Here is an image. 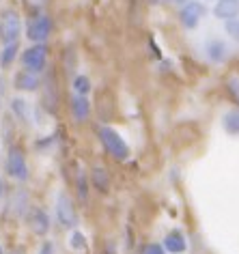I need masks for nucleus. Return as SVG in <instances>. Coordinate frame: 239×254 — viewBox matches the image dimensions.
Segmentation results:
<instances>
[{"label":"nucleus","mask_w":239,"mask_h":254,"mask_svg":"<svg viewBox=\"0 0 239 254\" xmlns=\"http://www.w3.org/2000/svg\"><path fill=\"white\" fill-rule=\"evenodd\" d=\"M99 140H102L104 149L108 151V155H112L115 160L125 162V160L129 157V147H127V142H125L123 138H121V134H117L112 127H108V125L99 127Z\"/></svg>","instance_id":"f257e3e1"},{"label":"nucleus","mask_w":239,"mask_h":254,"mask_svg":"<svg viewBox=\"0 0 239 254\" xmlns=\"http://www.w3.org/2000/svg\"><path fill=\"white\" fill-rule=\"evenodd\" d=\"M46 63H48V48L43 43H35L33 48H28L26 52L22 54V65L24 69L33 73H41L46 69Z\"/></svg>","instance_id":"f03ea898"},{"label":"nucleus","mask_w":239,"mask_h":254,"mask_svg":"<svg viewBox=\"0 0 239 254\" xmlns=\"http://www.w3.org/2000/svg\"><path fill=\"white\" fill-rule=\"evenodd\" d=\"M7 173L17 181L28 179V166H26V155L22 147H11L7 153Z\"/></svg>","instance_id":"7ed1b4c3"},{"label":"nucleus","mask_w":239,"mask_h":254,"mask_svg":"<svg viewBox=\"0 0 239 254\" xmlns=\"http://www.w3.org/2000/svg\"><path fill=\"white\" fill-rule=\"evenodd\" d=\"M56 220L62 228H73L75 226V209L73 200L69 198L67 192H60L56 196Z\"/></svg>","instance_id":"20e7f679"},{"label":"nucleus","mask_w":239,"mask_h":254,"mask_svg":"<svg viewBox=\"0 0 239 254\" xmlns=\"http://www.w3.org/2000/svg\"><path fill=\"white\" fill-rule=\"evenodd\" d=\"M52 33V20L48 15H35L26 26V37L33 43H43Z\"/></svg>","instance_id":"39448f33"},{"label":"nucleus","mask_w":239,"mask_h":254,"mask_svg":"<svg viewBox=\"0 0 239 254\" xmlns=\"http://www.w3.org/2000/svg\"><path fill=\"white\" fill-rule=\"evenodd\" d=\"M20 33H22V22H20V15L15 11H7L2 15V24H0V37H2L4 43H15L20 39Z\"/></svg>","instance_id":"423d86ee"},{"label":"nucleus","mask_w":239,"mask_h":254,"mask_svg":"<svg viewBox=\"0 0 239 254\" xmlns=\"http://www.w3.org/2000/svg\"><path fill=\"white\" fill-rule=\"evenodd\" d=\"M205 4L203 2H198V0H192V2H187L183 4V9H181V13H179V20L181 24L187 28V30H194L200 24V20L205 17Z\"/></svg>","instance_id":"0eeeda50"},{"label":"nucleus","mask_w":239,"mask_h":254,"mask_svg":"<svg viewBox=\"0 0 239 254\" xmlns=\"http://www.w3.org/2000/svg\"><path fill=\"white\" fill-rule=\"evenodd\" d=\"M95 110L99 114V119L102 121H112L115 117V99H112V95L108 91H99L97 93V99H95Z\"/></svg>","instance_id":"6e6552de"},{"label":"nucleus","mask_w":239,"mask_h":254,"mask_svg":"<svg viewBox=\"0 0 239 254\" xmlns=\"http://www.w3.org/2000/svg\"><path fill=\"white\" fill-rule=\"evenodd\" d=\"M69 110H71V117L78 121V123H84L91 114V101L86 99V95L75 93L71 97V104H69Z\"/></svg>","instance_id":"1a4fd4ad"},{"label":"nucleus","mask_w":239,"mask_h":254,"mask_svg":"<svg viewBox=\"0 0 239 254\" xmlns=\"http://www.w3.org/2000/svg\"><path fill=\"white\" fill-rule=\"evenodd\" d=\"M213 15L222 22L235 20L239 17V0H218L213 7Z\"/></svg>","instance_id":"9d476101"},{"label":"nucleus","mask_w":239,"mask_h":254,"mask_svg":"<svg viewBox=\"0 0 239 254\" xmlns=\"http://www.w3.org/2000/svg\"><path fill=\"white\" fill-rule=\"evenodd\" d=\"M28 226H30V231H33L35 235H46L50 231V218H48V213L43 211V209H39V207L30 209V213H28Z\"/></svg>","instance_id":"9b49d317"},{"label":"nucleus","mask_w":239,"mask_h":254,"mask_svg":"<svg viewBox=\"0 0 239 254\" xmlns=\"http://www.w3.org/2000/svg\"><path fill=\"white\" fill-rule=\"evenodd\" d=\"M39 84H41L39 73H33L28 69H22L15 75V88H20V91H37Z\"/></svg>","instance_id":"f8f14e48"},{"label":"nucleus","mask_w":239,"mask_h":254,"mask_svg":"<svg viewBox=\"0 0 239 254\" xmlns=\"http://www.w3.org/2000/svg\"><path fill=\"white\" fill-rule=\"evenodd\" d=\"M164 248H166V252H173V254H181V252H185V237H183V233L181 231H171L164 237Z\"/></svg>","instance_id":"ddd939ff"},{"label":"nucleus","mask_w":239,"mask_h":254,"mask_svg":"<svg viewBox=\"0 0 239 254\" xmlns=\"http://www.w3.org/2000/svg\"><path fill=\"white\" fill-rule=\"evenodd\" d=\"M205 50H207V56H209L211 63H222L226 59V52H229V50H226V43L220 41V39H209Z\"/></svg>","instance_id":"4468645a"},{"label":"nucleus","mask_w":239,"mask_h":254,"mask_svg":"<svg viewBox=\"0 0 239 254\" xmlns=\"http://www.w3.org/2000/svg\"><path fill=\"white\" fill-rule=\"evenodd\" d=\"M43 104L50 112L56 110V106H59V93H56V86H54V80L48 78L46 84H43Z\"/></svg>","instance_id":"2eb2a0df"},{"label":"nucleus","mask_w":239,"mask_h":254,"mask_svg":"<svg viewBox=\"0 0 239 254\" xmlns=\"http://www.w3.org/2000/svg\"><path fill=\"white\" fill-rule=\"evenodd\" d=\"M91 181H93V186H95L99 192H108V188H110V179H108V173H106L104 168H95L91 173Z\"/></svg>","instance_id":"dca6fc26"},{"label":"nucleus","mask_w":239,"mask_h":254,"mask_svg":"<svg viewBox=\"0 0 239 254\" xmlns=\"http://www.w3.org/2000/svg\"><path fill=\"white\" fill-rule=\"evenodd\" d=\"M17 50H20L17 41L15 43H4L2 52H0V65H2V69L4 67H11V63H13L15 56H17Z\"/></svg>","instance_id":"f3484780"},{"label":"nucleus","mask_w":239,"mask_h":254,"mask_svg":"<svg viewBox=\"0 0 239 254\" xmlns=\"http://www.w3.org/2000/svg\"><path fill=\"white\" fill-rule=\"evenodd\" d=\"M224 129L233 136H239V110H231L229 114H224V121H222Z\"/></svg>","instance_id":"a211bd4d"},{"label":"nucleus","mask_w":239,"mask_h":254,"mask_svg":"<svg viewBox=\"0 0 239 254\" xmlns=\"http://www.w3.org/2000/svg\"><path fill=\"white\" fill-rule=\"evenodd\" d=\"M69 248H71V250H75V252L86 250V239H84V235L78 233V231H73L71 235H69Z\"/></svg>","instance_id":"6ab92c4d"},{"label":"nucleus","mask_w":239,"mask_h":254,"mask_svg":"<svg viewBox=\"0 0 239 254\" xmlns=\"http://www.w3.org/2000/svg\"><path fill=\"white\" fill-rule=\"evenodd\" d=\"M73 91L78 93V95L91 93V80L86 78V75H78V78L73 80Z\"/></svg>","instance_id":"aec40b11"},{"label":"nucleus","mask_w":239,"mask_h":254,"mask_svg":"<svg viewBox=\"0 0 239 254\" xmlns=\"http://www.w3.org/2000/svg\"><path fill=\"white\" fill-rule=\"evenodd\" d=\"M224 30H226V35H229L233 41H239V17L224 22Z\"/></svg>","instance_id":"412c9836"},{"label":"nucleus","mask_w":239,"mask_h":254,"mask_svg":"<svg viewBox=\"0 0 239 254\" xmlns=\"http://www.w3.org/2000/svg\"><path fill=\"white\" fill-rule=\"evenodd\" d=\"M13 112L22 121H28V104L24 99H13Z\"/></svg>","instance_id":"4be33fe9"},{"label":"nucleus","mask_w":239,"mask_h":254,"mask_svg":"<svg viewBox=\"0 0 239 254\" xmlns=\"http://www.w3.org/2000/svg\"><path fill=\"white\" fill-rule=\"evenodd\" d=\"M86 192H89V188H86V177L84 173L78 175V194H80V200H86Z\"/></svg>","instance_id":"5701e85b"},{"label":"nucleus","mask_w":239,"mask_h":254,"mask_svg":"<svg viewBox=\"0 0 239 254\" xmlns=\"http://www.w3.org/2000/svg\"><path fill=\"white\" fill-rule=\"evenodd\" d=\"M142 254H166V248L160 244H147L142 248Z\"/></svg>","instance_id":"b1692460"},{"label":"nucleus","mask_w":239,"mask_h":254,"mask_svg":"<svg viewBox=\"0 0 239 254\" xmlns=\"http://www.w3.org/2000/svg\"><path fill=\"white\" fill-rule=\"evenodd\" d=\"M39 254H54V246H52V241H43L41 248H39Z\"/></svg>","instance_id":"393cba45"},{"label":"nucleus","mask_w":239,"mask_h":254,"mask_svg":"<svg viewBox=\"0 0 239 254\" xmlns=\"http://www.w3.org/2000/svg\"><path fill=\"white\" fill-rule=\"evenodd\" d=\"M24 2H26L28 9H41L43 4L48 2V0H24Z\"/></svg>","instance_id":"a878e982"},{"label":"nucleus","mask_w":239,"mask_h":254,"mask_svg":"<svg viewBox=\"0 0 239 254\" xmlns=\"http://www.w3.org/2000/svg\"><path fill=\"white\" fill-rule=\"evenodd\" d=\"M7 254H24V248H11Z\"/></svg>","instance_id":"bb28decb"},{"label":"nucleus","mask_w":239,"mask_h":254,"mask_svg":"<svg viewBox=\"0 0 239 254\" xmlns=\"http://www.w3.org/2000/svg\"><path fill=\"white\" fill-rule=\"evenodd\" d=\"M177 4H187V0H175Z\"/></svg>","instance_id":"cd10ccee"},{"label":"nucleus","mask_w":239,"mask_h":254,"mask_svg":"<svg viewBox=\"0 0 239 254\" xmlns=\"http://www.w3.org/2000/svg\"><path fill=\"white\" fill-rule=\"evenodd\" d=\"M0 196H2V181H0Z\"/></svg>","instance_id":"c85d7f7f"},{"label":"nucleus","mask_w":239,"mask_h":254,"mask_svg":"<svg viewBox=\"0 0 239 254\" xmlns=\"http://www.w3.org/2000/svg\"><path fill=\"white\" fill-rule=\"evenodd\" d=\"M0 254H2V248H0Z\"/></svg>","instance_id":"c756f323"}]
</instances>
